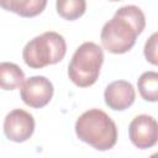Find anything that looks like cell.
<instances>
[{"label": "cell", "mask_w": 158, "mask_h": 158, "mask_svg": "<svg viewBox=\"0 0 158 158\" xmlns=\"http://www.w3.org/2000/svg\"><path fill=\"white\" fill-rule=\"evenodd\" d=\"M144 27L146 17L138 6H122L102 26L100 33L102 48L114 54L128 52L135 46L137 36L142 33Z\"/></svg>", "instance_id": "cell-1"}, {"label": "cell", "mask_w": 158, "mask_h": 158, "mask_svg": "<svg viewBox=\"0 0 158 158\" xmlns=\"http://www.w3.org/2000/svg\"><path fill=\"white\" fill-rule=\"evenodd\" d=\"M78 138L98 151H109L117 142V127L114 120L100 109L83 112L75 122Z\"/></svg>", "instance_id": "cell-2"}, {"label": "cell", "mask_w": 158, "mask_h": 158, "mask_svg": "<svg viewBox=\"0 0 158 158\" xmlns=\"http://www.w3.org/2000/svg\"><path fill=\"white\" fill-rule=\"evenodd\" d=\"M67 53V43L62 35L54 31L43 32L30 40L22 51V58L27 67L41 69L57 64Z\"/></svg>", "instance_id": "cell-3"}, {"label": "cell", "mask_w": 158, "mask_h": 158, "mask_svg": "<svg viewBox=\"0 0 158 158\" xmlns=\"http://www.w3.org/2000/svg\"><path fill=\"white\" fill-rule=\"evenodd\" d=\"M104 62L102 48L94 42L81 43L74 52L68 65V77L79 88L96 83Z\"/></svg>", "instance_id": "cell-4"}, {"label": "cell", "mask_w": 158, "mask_h": 158, "mask_svg": "<svg viewBox=\"0 0 158 158\" xmlns=\"http://www.w3.org/2000/svg\"><path fill=\"white\" fill-rule=\"evenodd\" d=\"M53 84L42 75H33L26 79L20 89V96L22 101L33 109L44 107L53 96Z\"/></svg>", "instance_id": "cell-5"}, {"label": "cell", "mask_w": 158, "mask_h": 158, "mask_svg": "<svg viewBox=\"0 0 158 158\" xmlns=\"http://www.w3.org/2000/svg\"><path fill=\"white\" fill-rule=\"evenodd\" d=\"M128 136L132 144L139 149L156 146L158 139V125L156 118L144 114L136 116L128 126Z\"/></svg>", "instance_id": "cell-6"}, {"label": "cell", "mask_w": 158, "mask_h": 158, "mask_svg": "<svg viewBox=\"0 0 158 158\" xmlns=\"http://www.w3.org/2000/svg\"><path fill=\"white\" fill-rule=\"evenodd\" d=\"M35 131V118L33 116L22 110L15 109L10 111L4 120V133L7 139L12 142H25L27 141Z\"/></svg>", "instance_id": "cell-7"}, {"label": "cell", "mask_w": 158, "mask_h": 158, "mask_svg": "<svg viewBox=\"0 0 158 158\" xmlns=\"http://www.w3.org/2000/svg\"><path fill=\"white\" fill-rule=\"evenodd\" d=\"M104 99L105 104L110 109L115 111H123L135 102L136 90L130 81L115 80L106 86Z\"/></svg>", "instance_id": "cell-8"}, {"label": "cell", "mask_w": 158, "mask_h": 158, "mask_svg": "<svg viewBox=\"0 0 158 158\" xmlns=\"http://www.w3.org/2000/svg\"><path fill=\"white\" fill-rule=\"evenodd\" d=\"M46 0H1L0 7L22 17H35L46 9Z\"/></svg>", "instance_id": "cell-9"}, {"label": "cell", "mask_w": 158, "mask_h": 158, "mask_svg": "<svg viewBox=\"0 0 158 158\" xmlns=\"http://www.w3.org/2000/svg\"><path fill=\"white\" fill-rule=\"evenodd\" d=\"M25 81V73L22 69L11 62L0 63V89L15 90L21 88Z\"/></svg>", "instance_id": "cell-10"}, {"label": "cell", "mask_w": 158, "mask_h": 158, "mask_svg": "<svg viewBox=\"0 0 158 158\" xmlns=\"http://www.w3.org/2000/svg\"><path fill=\"white\" fill-rule=\"evenodd\" d=\"M137 88L142 99L156 102L158 100V73L153 70L142 73L137 80Z\"/></svg>", "instance_id": "cell-11"}, {"label": "cell", "mask_w": 158, "mask_h": 158, "mask_svg": "<svg viewBox=\"0 0 158 158\" xmlns=\"http://www.w3.org/2000/svg\"><path fill=\"white\" fill-rule=\"evenodd\" d=\"M56 9L60 17L68 21H74L84 15L86 2L84 0H58L56 2Z\"/></svg>", "instance_id": "cell-12"}, {"label": "cell", "mask_w": 158, "mask_h": 158, "mask_svg": "<svg viewBox=\"0 0 158 158\" xmlns=\"http://www.w3.org/2000/svg\"><path fill=\"white\" fill-rule=\"evenodd\" d=\"M157 41H158V33L154 32L147 41L144 44V57L147 59V62H149L153 65L158 64V54H157Z\"/></svg>", "instance_id": "cell-13"}, {"label": "cell", "mask_w": 158, "mask_h": 158, "mask_svg": "<svg viewBox=\"0 0 158 158\" xmlns=\"http://www.w3.org/2000/svg\"><path fill=\"white\" fill-rule=\"evenodd\" d=\"M157 157H158V154H157V153H154V154H153L151 158H157Z\"/></svg>", "instance_id": "cell-14"}]
</instances>
